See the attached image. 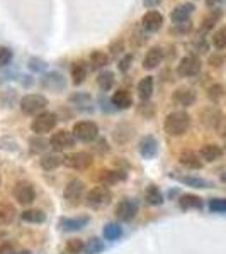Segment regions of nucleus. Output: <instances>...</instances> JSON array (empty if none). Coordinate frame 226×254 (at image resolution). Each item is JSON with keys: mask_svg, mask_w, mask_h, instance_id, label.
Instances as JSON below:
<instances>
[{"mask_svg": "<svg viewBox=\"0 0 226 254\" xmlns=\"http://www.w3.org/2000/svg\"><path fill=\"white\" fill-rule=\"evenodd\" d=\"M20 219L26 220V222L41 224L46 220V215H44V212L39 210V208H29V210H24L22 214H20Z\"/></svg>", "mask_w": 226, "mask_h": 254, "instance_id": "cd10ccee", "label": "nucleus"}, {"mask_svg": "<svg viewBox=\"0 0 226 254\" xmlns=\"http://www.w3.org/2000/svg\"><path fill=\"white\" fill-rule=\"evenodd\" d=\"M223 17V9H215V10H211L209 14L204 17L203 20V24H201V32H208V31H211L213 27L216 26L218 22H220V19Z\"/></svg>", "mask_w": 226, "mask_h": 254, "instance_id": "393cba45", "label": "nucleus"}, {"mask_svg": "<svg viewBox=\"0 0 226 254\" xmlns=\"http://www.w3.org/2000/svg\"><path fill=\"white\" fill-rule=\"evenodd\" d=\"M109 51L113 56H122V53H124V41H122L121 38L113 41L109 46Z\"/></svg>", "mask_w": 226, "mask_h": 254, "instance_id": "79ce46f5", "label": "nucleus"}, {"mask_svg": "<svg viewBox=\"0 0 226 254\" xmlns=\"http://www.w3.org/2000/svg\"><path fill=\"white\" fill-rule=\"evenodd\" d=\"M12 58H14V53H12V49L7 48V46H0V66H2V68L9 66Z\"/></svg>", "mask_w": 226, "mask_h": 254, "instance_id": "58836bf2", "label": "nucleus"}, {"mask_svg": "<svg viewBox=\"0 0 226 254\" xmlns=\"http://www.w3.org/2000/svg\"><path fill=\"white\" fill-rule=\"evenodd\" d=\"M121 234H122V229L117 224H108L104 227V237L108 241H116L121 237Z\"/></svg>", "mask_w": 226, "mask_h": 254, "instance_id": "c9c22d12", "label": "nucleus"}, {"mask_svg": "<svg viewBox=\"0 0 226 254\" xmlns=\"http://www.w3.org/2000/svg\"><path fill=\"white\" fill-rule=\"evenodd\" d=\"M191 31H192L191 20H187V22H180V24H174V27H172V32H177V34H189Z\"/></svg>", "mask_w": 226, "mask_h": 254, "instance_id": "09e8293b", "label": "nucleus"}, {"mask_svg": "<svg viewBox=\"0 0 226 254\" xmlns=\"http://www.w3.org/2000/svg\"><path fill=\"white\" fill-rule=\"evenodd\" d=\"M12 253H14V248H12V244L5 243V244L0 246V254H12Z\"/></svg>", "mask_w": 226, "mask_h": 254, "instance_id": "864d4df0", "label": "nucleus"}, {"mask_svg": "<svg viewBox=\"0 0 226 254\" xmlns=\"http://www.w3.org/2000/svg\"><path fill=\"white\" fill-rule=\"evenodd\" d=\"M87 64H85V61H75V63L72 64V81L73 85H82L85 81V78H87Z\"/></svg>", "mask_w": 226, "mask_h": 254, "instance_id": "4be33fe9", "label": "nucleus"}, {"mask_svg": "<svg viewBox=\"0 0 226 254\" xmlns=\"http://www.w3.org/2000/svg\"><path fill=\"white\" fill-rule=\"evenodd\" d=\"M174 178H177L180 183H184V185L194 187V188H209L211 187V182L203 180V178H197V176H175L174 175Z\"/></svg>", "mask_w": 226, "mask_h": 254, "instance_id": "c85d7f7f", "label": "nucleus"}, {"mask_svg": "<svg viewBox=\"0 0 226 254\" xmlns=\"http://www.w3.org/2000/svg\"><path fill=\"white\" fill-rule=\"evenodd\" d=\"M189 126H191V117H189L187 112L184 110H175V112L168 114L165 119V124H163V129L168 136H184L187 132Z\"/></svg>", "mask_w": 226, "mask_h": 254, "instance_id": "f257e3e1", "label": "nucleus"}, {"mask_svg": "<svg viewBox=\"0 0 226 254\" xmlns=\"http://www.w3.org/2000/svg\"><path fill=\"white\" fill-rule=\"evenodd\" d=\"M209 208H211L213 212L223 214V212H226V200L225 198H213L211 202H209Z\"/></svg>", "mask_w": 226, "mask_h": 254, "instance_id": "a18cd8bd", "label": "nucleus"}, {"mask_svg": "<svg viewBox=\"0 0 226 254\" xmlns=\"http://www.w3.org/2000/svg\"><path fill=\"white\" fill-rule=\"evenodd\" d=\"M94 158L92 154L89 153H84V151H79V153H70L67 156L63 158V163L67 165L68 168H72V170H87V168L92 165Z\"/></svg>", "mask_w": 226, "mask_h": 254, "instance_id": "6e6552de", "label": "nucleus"}, {"mask_svg": "<svg viewBox=\"0 0 226 254\" xmlns=\"http://www.w3.org/2000/svg\"><path fill=\"white\" fill-rule=\"evenodd\" d=\"M141 26L146 32H158L163 26V15L158 10H148L141 17Z\"/></svg>", "mask_w": 226, "mask_h": 254, "instance_id": "9b49d317", "label": "nucleus"}, {"mask_svg": "<svg viewBox=\"0 0 226 254\" xmlns=\"http://www.w3.org/2000/svg\"><path fill=\"white\" fill-rule=\"evenodd\" d=\"M223 95H225V87H223V85L215 83V85H211V87L208 88V97H209V100L218 102Z\"/></svg>", "mask_w": 226, "mask_h": 254, "instance_id": "4c0bfd02", "label": "nucleus"}, {"mask_svg": "<svg viewBox=\"0 0 226 254\" xmlns=\"http://www.w3.org/2000/svg\"><path fill=\"white\" fill-rule=\"evenodd\" d=\"M163 60V49L160 46H153L146 51L145 58H143V68L145 69H155Z\"/></svg>", "mask_w": 226, "mask_h": 254, "instance_id": "2eb2a0df", "label": "nucleus"}, {"mask_svg": "<svg viewBox=\"0 0 226 254\" xmlns=\"http://www.w3.org/2000/svg\"><path fill=\"white\" fill-rule=\"evenodd\" d=\"M204 114H208V117L201 116V117H203L201 121H203L204 124L209 126V127H218V126H220V122H221V119H223V117H221V114L218 112V110H215V109H209Z\"/></svg>", "mask_w": 226, "mask_h": 254, "instance_id": "f704fd0d", "label": "nucleus"}, {"mask_svg": "<svg viewBox=\"0 0 226 254\" xmlns=\"http://www.w3.org/2000/svg\"><path fill=\"white\" fill-rule=\"evenodd\" d=\"M153 88H155V80L153 76H145V78L139 80L138 83V97L141 98L143 102L150 100L151 95H153Z\"/></svg>", "mask_w": 226, "mask_h": 254, "instance_id": "412c9836", "label": "nucleus"}, {"mask_svg": "<svg viewBox=\"0 0 226 254\" xmlns=\"http://www.w3.org/2000/svg\"><path fill=\"white\" fill-rule=\"evenodd\" d=\"M97 180L104 187H111V185H116L121 180H126V173L119 170H102L101 173H99Z\"/></svg>", "mask_w": 226, "mask_h": 254, "instance_id": "f3484780", "label": "nucleus"}, {"mask_svg": "<svg viewBox=\"0 0 226 254\" xmlns=\"http://www.w3.org/2000/svg\"><path fill=\"white\" fill-rule=\"evenodd\" d=\"M87 224H89V217L87 215H84V217H73V219H63L60 222L61 229H63V231H68V232L80 231V229H84Z\"/></svg>", "mask_w": 226, "mask_h": 254, "instance_id": "5701e85b", "label": "nucleus"}, {"mask_svg": "<svg viewBox=\"0 0 226 254\" xmlns=\"http://www.w3.org/2000/svg\"><path fill=\"white\" fill-rule=\"evenodd\" d=\"M73 136L82 142H92L99 136V126L92 121H80L73 126Z\"/></svg>", "mask_w": 226, "mask_h": 254, "instance_id": "39448f33", "label": "nucleus"}, {"mask_svg": "<svg viewBox=\"0 0 226 254\" xmlns=\"http://www.w3.org/2000/svg\"><path fill=\"white\" fill-rule=\"evenodd\" d=\"M15 219V208L10 203H0V225H9Z\"/></svg>", "mask_w": 226, "mask_h": 254, "instance_id": "c756f323", "label": "nucleus"}, {"mask_svg": "<svg viewBox=\"0 0 226 254\" xmlns=\"http://www.w3.org/2000/svg\"><path fill=\"white\" fill-rule=\"evenodd\" d=\"M201 71V60L196 55H187L180 60L177 64V75L182 78H191V76L199 75Z\"/></svg>", "mask_w": 226, "mask_h": 254, "instance_id": "423d86ee", "label": "nucleus"}, {"mask_svg": "<svg viewBox=\"0 0 226 254\" xmlns=\"http://www.w3.org/2000/svg\"><path fill=\"white\" fill-rule=\"evenodd\" d=\"M111 102H113V105L116 109L126 110L133 105V97H131V93L128 92V90H117V92H114Z\"/></svg>", "mask_w": 226, "mask_h": 254, "instance_id": "aec40b11", "label": "nucleus"}, {"mask_svg": "<svg viewBox=\"0 0 226 254\" xmlns=\"http://www.w3.org/2000/svg\"><path fill=\"white\" fill-rule=\"evenodd\" d=\"M136 214H138V205H136V202H133V200H129V198L122 200V202L116 207V215H117V219L124 220V222H128V220L134 219V217H136Z\"/></svg>", "mask_w": 226, "mask_h": 254, "instance_id": "4468645a", "label": "nucleus"}, {"mask_svg": "<svg viewBox=\"0 0 226 254\" xmlns=\"http://www.w3.org/2000/svg\"><path fill=\"white\" fill-rule=\"evenodd\" d=\"M179 161L182 163L184 166L191 168V170H201L203 168V158L199 156L194 151H182L179 156Z\"/></svg>", "mask_w": 226, "mask_h": 254, "instance_id": "6ab92c4d", "label": "nucleus"}, {"mask_svg": "<svg viewBox=\"0 0 226 254\" xmlns=\"http://www.w3.org/2000/svg\"><path fill=\"white\" fill-rule=\"evenodd\" d=\"M48 107V98L41 93H29V95L20 98V110L26 116H39Z\"/></svg>", "mask_w": 226, "mask_h": 254, "instance_id": "f03ea898", "label": "nucleus"}, {"mask_svg": "<svg viewBox=\"0 0 226 254\" xmlns=\"http://www.w3.org/2000/svg\"><path fill=\"white\" fill-rule=\"evenodd\" d=\"M225 3H226V0H206V7H208V9H211V10L221 9Z\"/></svg>", "mask_w": 226, "mask_h": 254, "instance_id": "3c124183", "label": "nucleus"}, {"mask_svg": "<svg viewBox=\"0 0 226 254\" xmlns=\"http://www.w3.org/2000/svg\"><path fill=\"white\" fill-rule=\"evenodd\" d=\"M172 100H174L177 105H180V107H191V105L196 104L197 93L192 88L180 87V88H177L174 92V95H172Z\"/></svg>", "mask_w": 226, "mask_h": 254, "instance_id": "f8f14e48", "label": "nucleus"}, {"mask_svg": "<svg viewBox=\"0 0 226 254\" xmlns=\"http://www.w3.org/2000/svg\"><path fill=\"white\" fill-rule=\"evenodd\" d=\"M46 61L39 60V58H31L29 60V68L32 69V71H44L46 69Z\"/></svg>", "mask_w": 226, "mask_h": 254, "instance_id": "8fccbe9b", "label": "nucleus"}, {"mask_svg": "<svg viewBox=\"0 0 226 254\" xmlns=\"http://www.w3.org/2000/svg\"><path fill=\"white\" fill-rule=\"evenodd\" d=\"M145 198L150 205H162L163 203V195L155 185H150L145 191Z\"/></svg>", "mask_w": 226, "mask_h": 254, "instance_id": "2f4dec72", "label": "nucleus"}, {"mask_svg": "<svg viewBox=\"0 0 226 254\" xmlns=\"http://www.w3.org/2000/svg\"><path fill=\"white\" fill-rule=\"evenodd\" d=\"M179 205L182 207V208H201L203 207V200L199 198L197 195H182L180 196V200H179Z\"/></svg>", "mask_w": 226, "mask_h": 254, "instance_id": "473e14b6", "label": "nucleus"}, {"mask_svg": "<svg viewBox=\"0 0 226 254\" xmlns=\"http://www.w3.org/2000/svg\"><path fill=\"white\" fill-rule=\"evenodd\" d=\"M39 163L44 170L51 171V170H56L60 165H63V158L58 156V154H44Z\"/></svg>", "mask_w": 226, "mask_h": 254, "instance_id": "7c9ffc66", "label": "nucleus"}, {"mask_svg": "<svg viewBox=\"0 0 226 254\" xmlns=\"http://www.w3.org/2000/svg\"><path fill=\"white\" fill-rule=\"evenodd\" d=\"M56 124H58V117H56V114L46 112V110H44V112H41L39 116H36L34 119H32L31 129H32V132H36L38 136H43V134L51 132V130L56 127Z\"/></svg>", "mask_w": 226, "mask_h": 254, "instance_id": "7ed1b4c3", "label": "nucleus"}, {"mask_svg": "<svg viewBox=\"0 0 226 254\" xmlns=\"http://www.w3.org/2000/svg\"><path fill=\"white\" fill-rule=\"evenodd\" d=\"M70 102H72L73 105H77V107L80 109H87L90 110V107H87V105H92V97L89 95V93H75V95L70 97Z\"/></svg>", "mask_w": 226, "mask_h": 254, "instance_id": "72a5a7b5", "label": "nucleus"}, {"mask_svg": "<svg viewBox=\"0 0 226 254\" xmlns=\"http://www.w3.org/2000/svg\"><path fill=\"white\" fill-rule=\"evenodd\" d=\"M109 64V56L108 53L101 51V49H96V51L90 53V66L94 69H101L106 68Z\"/></svg>", "mask_w": 226, "mask_h": 254, "instance_id": "bb28decb", "label": "nucleus"}, {"mask_svg": "<svg viewBox=\"0 0 226 254\" xmlns=\"http://www.w3.org/2000/svg\"><path fill=\"white\" fill-rule=\"evenodd\" d=\"M221 180H223V182H226V173H225L223 176H221Z\"/></svg>", "mask_w": 226, "mask_h": 254, "instance_id": "5fc2aeb1", "label": "nucleus"}, {"mask_svg": "<svg viewBox=\"0 0 226 254\" xmlns=\"http://www.w3.org/2000/svg\"><path fill=\"white\" fill-rule=\"evenodd\" d=\"M160 3H162V0H143V5H145L146 9H155Z\"/></svg>", "mask_w": 226, "mask_h": 254, "instance_id": "603ef678", "label": "nucleus"}, {"mask_svg": "<svg viewBox=\"0 0 226 254\" xmlns=\"http://www.w3.org/2000/svg\"><path fill=\"white\" fill-rule=\"evenodd\" d=\"M12 193H14V198L17 200L19 203H22V205H29V203L34 202V198H36L34 188H32L31 183H27V182L15 183Z\"/></svg>", "mask_w": 226, "mask_h": 254, "instance_id": "9d476101", "label": "nucleus"}, {"mask_svg": "<svg viewBox=\"0 0 226 254\" xmlns=\"http://www.w3.org/2000/svg\"><path fill=\"white\" fill-rule=\"evenodd\" d=\"M199 156L203 158L204 161L213 163V161H216V159H220L221 156H223V149H221L218 144H204L203 147H201Z\"/></svg>", "mask_w": 226, "mask_h": 254, "instance_id": "b1692460", "label": "nucleus"}, {"mask_svg": "<svg viewBox=\"0 0 226 254\" xmlns=\"http://www.w3.org/2000/svg\"><path fill=\"white\" fill-rule=\"evenodd\" d=\"M84 193H85L84 182H80V180H70L68 185L65 187L63 196L68 203H72V205H79L80 200L84 198Z\"/></svg>", "mask_w": 226, "mask_h": 254, "instance_id": "1a4fd4ad", "label": "nucleus"}, {"mask_svg": "<svg viewBox=\"0 0 226 254\" xmlns=\"http://www.w3.org/2000/svg\"><path fill=\"white\" fill-rule=\"evenodd\" d=\"M41 85L48 90H53V92H61V90L65 88V85H67V81H65L61 73L51 71V73H46V75L41 78Z\"/></svg>", "mask_w": 226, "mask_h": 254, "instance_id": "ddd939ff", "label": "nucleus"}, {"mask_svg": "<svg viewBox=\"0 0 226 254\" xmlns=\"http://www.w3.org/2000/svg\"><path fill=\"white\" fill-rule=\"evenodd\" d=\"M131 63H133V55H122L121 60L117 63V68L121 73H126L131 68Z\"/></svg>", "mask_w": 226, "mask_h": 254, "instance_id": "49530a36", "label": "nucleus"}, {"mask_svg": "<svg viewBox=\"0 0 226 254\" xmlns=\"http://www.w3.org/2000/svg\"><path fill=\"white\" fill-rule=\"evenodd\" d=\"M225 61H226V55H225V53H221V51L213 53V55L208 58V63L211 64V66H215V68L223 66V64H225Z\"/></svg>", "mask_w": 226, "mask_h": 254, "instance_id": "a19ab883", "label": "nucleus"}, {"mask_svg": "<svg viewBox=\"0 0 226 254\" xmlns=\"http://www.w3.org/2000/svg\"><path fill=\"white\" fill-rule=\"evenodd\" d=\"M138 112L141 114L143 117L145 119H151L155 116V107H153V104H150V102H143L141 105H139L138 107Z\"/></svg>", "mask_w": 226, "mask_h": 254, "instance_id": "37998d69", "label": "nucleus"}, {"mask_svg": "<svg viewBox=\"0 0 226 254\" xmlns=\"http://www.w3.org/2000/svg\"><path fill=\"white\" fill-rule=\"evenodd\" d=\"M82 249H85V246L80 239H70L67 243V251L70 254H79Z\"/></svg>", "mask_w": 226, "mask_h": 254, "instance_id": "c03bdc74", "label": "nucleus"}, {"mask_svg": "<svg viewBox=\"0 0 226 254\" xmlns=\"http://www.w3.org/2000/svg\"><path fill=\"white\" fill-rule=\"evenodd\" d=\"M29 144H31V151L32 153H43L44 149L48 147L49 144V141H44L43 137H32L31 141H29Z\"/></svg>", "mask_w": 226, "mask_h": 254, "instance_id": "ea45409f", "label": "nucleus"}, {"mask_svg": "<svg viewBox=\"0 0 226 254\" xmlns=\"http://www.w3.org/2000/svg\"><path fill=\"white\" fill-rule=\"evenodd\" d=\"M196 10L194 3H180V5L175 7L174 10L170 12V19L174 24H180V22H187L191 14Z\"/></svg>", "mask_w": 226, "mask_h": 254, "instance_id": "dca6fc26", "label": "nucleus"}, {"mask_svg": "<svg viewBox=\"0 0 226 254\" xmlns=\"http://www.w3.org/2000/svg\"><path fill=\"white\" fill-rule=\"evenodd\" d=\"M138 147H139V153H141V156L150 159V158H153L155 154H157L158 142H157V139H155L153 136H145L141 141H139Z\"/></svg>", "mask_w": 226, "mask_h": 254, "instance_id": "a211bd4d", "label": "nucleus"}, {"mask_svg": "<svg viewBox=\"0 0 226 254\" xmlns=\"http://www.w3.org/2000/svg\"><path fill=\"white\" fill-rule=\"evenodd\" d=\"M111 200H113V193H111L109 188L104 185L92 188V190L87 191V195H85V203L92 208H101V207L109 205Z\"/></svg>", "mask_w": 226, "mask_h": 254, "instance_id": "20e7f679", "label": "nucleus"}, {"mask_svg": "<svg viewBox=\"0 0 226 254\" xmlns=\"http://www.w3.org/2000/svg\"><path fill=\"white\" fill-rule=\"evenodd\" d=\"M49 146L60 153V151H67L70 147L75 146V136L70 130H56L51 137H49Z\"/></svg>", "mask_w": 226, "mask_h": 254, "instance_id": "0eeeda50", "label": "nucleus"}, {"mask_svg": "<svg viewBox=\"0 0 226 254\" xmlns=\"http://www.w3.org/2000/svg\"><path fill=\"white\" fill-rule=\"evenodd\" d=\"M114 83H116V76H114L113 71H109V69H106V71H101L97 76V85L99 88L102 90V92H109L111 88L114 87Z\"/></svg>", "mask_w": 226, "mask_h": 254, "instance_id": "a878e982", "label": "nucleus"}, {"mask_svg": "<svg viewBox=\"0 0 226 254\" xmlns=\"http://www.w3.org/2000/svg\"><path fill=\"white\" fill-rule=\"evenodd\" d=\"M213 44H215V48L220 49V51L226 49V27H221V29H218L215 34H213Z\"/></svg>", "mask_w": 226, "mask_h": 254, "instance_id": "e433bc0d", "label": "nucleus"}, {"mask_svg": "<svg viewBox=\"0 0 226 254\" xmlns=\"http://www.w3.org/2000/svg\"><path fill=\"white\" fill-rule=\"evenodd\" d=\"M102 243L99 239H92V241H89V244L85 246V253L87 254H97V253H101L102 251Z\"/></svg>", "mask_w": 226, "mask_h": 254, "instance_id": "de8ad7c7", "label": "nucleus"}]
</instances>
